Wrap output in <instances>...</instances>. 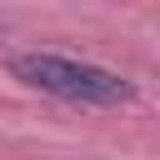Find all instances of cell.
I'll return each mask as SVG.
<instances>
[{
    "label": "cell",
    "instance_id": "6da1fadb",
    "mask_svg": "<svg viewBox=\"0 0 160 160\" xmlns=\"http://www.w3.org/2000/svg\"><path fill=\"white\" fill-rule=\"evenodd\" d=\"M10 75L40 95H55L65 105H90V110H115L135 100V85L105 65L75 60V55H55V50H25L10 60Z\"/></svg>",
    "mask_w": 160,
    "mask_h": 160
}]
</instances>
